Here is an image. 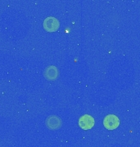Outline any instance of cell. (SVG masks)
<instances>
[{"instance_id": "277c9868", "label": "cell", "mask_w": 140, "mask_h": 147, "mask_svg": "<svg viewBox=\"0 0 140 147\" xmlns=\"http://www.w3.org/2000/svg\"><path fill=\"white\" fill-rule=\"evenodd\" d=\"M62 119L57 116H49L46 119V126L51 130H57L62 127Z\"/></svg>"}, {"instance_id": "6da1fadb", "label": "cell", "mask_w": 140, "mask_h": 147, "mask_svg": "<svg viewBox=\"0 0 140 147\" xmlns=\"http://www.w3.org/2000/svg\"><path fill=\"white\" fill-rule=\"evenodd\" d=\"M43 28L47 32L53 33L57 31L60 28V22L53 16H48L43 21Z\"/></svg>"}, {"instance_id": "5b68a950", "label": "cell", "mask_w": 140, "mask_h": 147, "mask_svg": "<svg viewBox=\"0 0 140 147\" xmlns=\"http://www.w3.org/2000/svg\"><path fill=\"white\" fill-rule=\"evenodd\" d=\"M58 76V70L54 65H50L44 71V77L48 80H55Z\"/></svg>"}, {"instance_id": "3957f363", "label": "cell", "mask_w": 140, "mask_h": 147, "mask_svg": "<svg viewBox=\"0 0 140 147\" xmlns=\"http://www.w3.org/2000/svg\"><path fill=\"white\" fill-rule=\"evenodd\" d=\"M95 121L94 119L89 115H84L81 116L79 119V126L83 130H89L94 126Z\"/></svg>"}, {"instance_id": "7a4b0ae2", "label": "cell", "mask_w": 140, "mask_h": 147, "mask_svg": "<svg viewBox=\"0 0 140 147\" xmlns=\"http://www.w3.org/2000/svg\"><path fill=\"white\" fill-rule=\"evenodd\" d=\"M103 125L107 130H115L120 125L119 119L115 115H108L104 118Z\"/></svg>"}]
</instances>
